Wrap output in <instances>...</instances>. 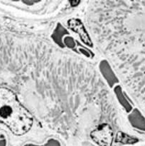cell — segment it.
<instances>
[{
  "instance_id": "8fae6325",
  "label": "cell",
  "mask_w": 145,
  "mask_h": 146,
  "mask_svg": "<svg viewBox=\"0 0 145 146\" xmlns=\"http://www.w3.org/2000/svg\"><path fill=\"white\" fill-rule=\"evenodd\" d=\"M25 146H40V145H33V144H28V145H26Z\"/></svg>"
},
{
  "instance_id": "5b68a950",
  "label": "cell",
  "mask_w": 145,
  "mask_h": 146,
  "mask_svg": "<svg viewBox=\"0 0 145 146\" xmlns=\"http://www.w3.org/2000/svg\"><path fill=\"white\" fill-rule=\"evenodd\" d=\"M68 34H69V32L67 31L66 29L62 24L58 23L56 27H55L52 35H51V38L53 40L54 42L58 44L60 47L64 48L65 46L63 44V37L65 35H68Z\"/></svg>"
},
{
  "instance_id": "9c48e42d",
  "label": "cell",
  "mask_w": 145,
  "mask_h": 146,
  "mask_svg": "<svg viewBox=\"0 0 145 146\" xmlns=\"http://www.w3.org/2000/svg\"><path fill=\"white\" fill-rule=\"evenodd\" d=\"M44 146H61L60 143L55 139H51L45 143Z\"/></svg>"
},
{
  "instance_id": "7a4b0ae2",
  "label": "cell",
  "mask_w": 145,
  "mask_h": 146,
  "mask_svg": "<svg viewBox=\"0 0 145 146\" xmlns=\"http://www.w3.org/2000/svg\"><path fill=\"white\" fill-rule=\"evenodd\" d=\"M90 138L98 145L111 146L113 142V131L109 124H100L91 131Z\"/></svg>"
},
{
  "instance_id": "277c9868",
  "label": "cell",
  "mask_w": 145,
  "mask_h": 146,
  "mask_svg": "<svg viewBox=\"0 0 145 146\" xmlns=\"http://www.w3.org/2000/svg\"><path fill=\"white\" fill-rule=\"evenodd\" d=\"M99 69L102 76L110 88L115 87L119 83V79L116 76L107 61L102 60L100 61L99 64Z\"/></svg>"
},
{
  "instance_id": "30bf717a",
  "label": "cell",
  "mask_w": 145,
  "mask_h": 146,
  "mask_svg": "<svg viewBox=\"0 0 145 146\" xmlns=\"http://www.w3.org/2000/svg\"><path fill=\"white\" fill-rule=\"evenodd\" d=\"M80 1H70V4H71L72 7H76V6H78L80 4Z\"/></svg>"
},
{
  "instance_id": "8992f818",
  "label": "cell",
  "mask_w": 145,
  "mask_h": 146,
  "mask_svg": "<svg viewBox=\"0 0 145 146\" xmlns=\"http://www.w3.org/2000/svg\"><path fill=\"white\" fill-rule=\"evenodd\" d=\"M114 93H115V96L117 97V99L119 101V103L120 104V105H122V106L125 108V109L126 110L127 112H129L131 110V106H129V103H128L127 100L125 98V95L123 94V91H122V88H121L120 86L117 85L114 87Z\"/></svg>"
},
{
  "instance_id": "6da1fadb",
  "label": "cell",
  "mask_w": 145,
  "mask_h": 146,
  "mask_svg": "<svg viewBox=\"0 0 145 146\" xmlns=\"http://www.w3.org/2000/svg\"><path fill=\"white\" fill-rule=\"evenodd\" d=\"M34 118L11 90L0 87V124L14 135L21 136L31 130Z\"/></svg>"
},
{
  "instance_id": "ba28073f",
  "label": "cell",
  "mask_w": 145,
  "mask_h": 146,
  "mask_svg": "<svg viewBox=\"0 0 145 146\" xmlns=\"http://www.w3.org/2000/svg\"><path fill=\"white\" fill-rule=\"evenodd\" d=\"M63 44L64 46L65 45L67 47L71 48V49H74L75 46H76V42L74 40V38L70 36H67L64 38Z\"/></svg>"
},
{
  "instance_id": "3957f363",
  "label": "cell",
  "mask_w": 145,
  "mask_h": 146,
  "mask_svg": "<svg viewBox=\"0 0 145 146\" xmlns=\"http://www.w3.org/2000/svg\"><path fill=\"white\" fill-rule=\"evenodd\" d=\"M68 27L71 31H74L79 35L80 38L85 45L88 46L92 47V44L91 38L88 34V31L85 29L82 21L78 19H71L68 21Z\"/></svg>"
},
{
  "instance_id": "52a82bcc",
  "label": "cell",
  "mask_w": 145,
  "mask_h": 146,
  "mask_svg": "<svg viewBox=\"0 0 145 146\" xmlns=\"http://www.w3.org/2000/svg\"><path fill=\"white\" fill-rule=\"evenodd\" d=\"M136 141L137 140L136 138H132V136H129L127 134L124 133L121 131H119L116 134V137H115V142L122 144H134Z\"/></svg>"
}]
</instances>
